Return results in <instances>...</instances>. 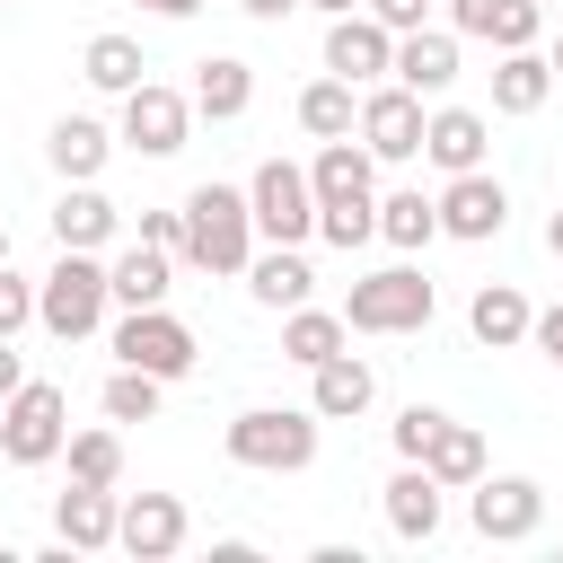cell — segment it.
<instances>
[{"mask_svg": "<svg viewBox=\"0 0 563 563\" xmlns=\"http://www.w3.org/2000/svg\"><path fill=\"white\" fill-rule=\"evenodd\" d=\"M308 194H317V238H325V246H343V255H352L361 238H378V158H369L352 132L317 150Z\"/></svg>", "mask_w": 563, "mask_h": 563, "instance_id": "cell-1", "label": "cell"}, {"mask_svg": "<svg viewBox=\"0 0 563 563\" xmlns=\"http://www.w3.org/2000/svg\"><path fill=\"white\" fill-rule=\"evenodd\" d=\"M176 255L194 273H246L255 255V211H246V185H194L185 194V238Z\"/></svg>", "mask_w": 563, "mask_h": 563, "instance_id": "cell-2", "label": "cell"}, {"mask_svg": "<svg viewBox=\"0 0 563 563\" xmlns=\"http://www.w3.org/2000/svg\"><path fill=\"white\" fill-rule=\"evenodd\" d=\"M106 308H114L106 264H97L88 246H62V264L35 282V325H44L53 343H79V334H97V325H106Z\"/></svg>", "mask_w": 563, "mask_h": 563, "instance_id": "cell-3", "label": "cell"}, {"mask_svg": "<svg viewBox=\"0 0 563 563\" xmlns=\"http://www.w3.org/2000/svg\"><path fill=\"white\" fill-rule=\"evenodd\" d=\"M229 457L255 475H299L317 457V413L308 405H246L229 422Z\"/></svg>", "mask_w": 563, "mask_h": 563, "instance_id": "cell-4", "label": "cell"}, {"mask_svg": "<svg viewBox=\"0 0 563 563\" xmlns=\"http://www.w3.org/2000/svg\"><path fill=\"white\" fill-rule=\"evenodd\" d=\"M62 440H70L62 387H53V378H18V387L0 396V457H9V466H53Z\"/></svg>", "mask_w": 563, "mask_h": 563, "instance_id": "cell-5", "label": "cell"}, {"mask_svg": "<svg viewBox=\"0 0 563 563\" xmlns=\"http://www.w3.org/2000/svg\"><path fill=\"white\" fill-rule=\"evenodd\" d=\"M343 325H352V334H422V325H431V282H422L413 264L361 273L352 299H343Z\"/></svg>", "mask_w": 563, "mask_h": 563, "instance_id": "cell-6", "label": "cell"}, {"mask_svg": "<svg viewBox=\"0 0 563 563\" xmlns=\"http://www.w3.org/2000/svg\"><path fill=\"white\" fill-rule=\"evenodd\" d=\"M246 211H255V238H273V246H308V238H317V194H308V167L264 158V167L246 176Z\"/></svg>", "mask_w": 563, "mask_h": 563, "instance_id": "cell-7", "label": "cell"}, {"mask_svg": "<svg viewBox=\"0 0 563 563\" xmlns=\"http://www.w3.org/2000/svg\"><path fill=\"white\" fill-rule=\"evenodd\" d=\"M114 361H123V369H150V378H185V369H194V325L167 317V299H158V308H123Z\"/></svg>", "mask_w": 563, "mask_h": 563, "instance_id": "cell-8", "label": "cell"}, {"mask_svg": "<svg viewBox=\"0 0 563 563\" xmlns=\"http://www.w3.org/2000/svg\"><path fill=\"white\" fill-rule=\"evenodd\" d=\"M466 493H475L466 519H475V537H493V545H528V537L545 528V484H537V475H475Z\"/></svg>", "mask_w": 563, "mask_h": 563, "instance_id": "cell-9", "label": "cell"}, {"mask_svg": "<svg viewBox=\"0 0 563 563\" xmlns=\"http://www.w3.org/2000/svg\"><path fill=\"white\" fill-rule=\"evenodd\" d=\"M185 132H194V97H176V88H158V79L123 88V141H132L141 158H176Z\"/></svg>", "mask_w": 563, "mask_h": 563, "instance_id": "cell-10", "label": "cell"}, {"mask_svg": "<svg viewBox=\"0 0 563 563\" xmlns=\"http://www.w3.org/2000/svg\"><path fill=\"white\" fill-rule=\"evenodd\" d=\"M352 132H361V150H369V158H422V97H413V88H396V79H387V88L369 79V97H361V123H352Z\"/></svg>", "mask_w": 563, "mask_h": 563, "instance_id": "cell-11", "label": "cell"}, {"mask_svg": "<svg viewBox=\"0 0 563 563\" xmlns=\"http://www.w3.org/2000/svg\"><path fill=\"white\" fill-rule=\"evenodd\" d=\"M431 202H440V238H466V246L501 238V220H510V194H501V176H484V167L449 176Z\"/></svg>", "mask_w": 563, "mask_h": 563, "instance_id": "cell-12", "label": "cell"}, {"mask_svg": "<svg viewBox=\"0 0 563 563\" xmlns=\"http://www.w3.org/2000/svg\"><path fill=\"white\" fill-rule=\"evenodd\" d=\"M114 545H123L132 563L185 554V501H176V493H132V501L114 510Z\"/></svg>", "mask_w": 563, "mask_h": 563, "instance_id": "cell-13", "label": "cell"}, {"mask_svg": "<svg viewBox=\"0 0 563 563\" xmlns=\"http://www.w3.org/2000/svg\"><path fill=\"white\" fill-rule=\"evenodd\" d=\"M387 62H396V35H387L369 9H343V18L325 26V70H334V79L369 88V79H387Z\"/></svg>", "mask_w": 563, "mask_h": 563, "instance_id": "cell-14", "label": "cell"}, {"mask_svg": "<svg viewBox=\"0 0 563 563\" xmlns=\"http://www.w3.org/2000/svg\"><path fill=\"white\" fill-rule=\"evenodd\" d=\"M387 79H396V88H413V97H440V88L457 79V26H405V35H396Z\"/></svg>", "mask_w": 563, "mask_h": 563, "instance_id": "cell-15", "label": "cell"}, {"mask_svg": "<svg viewBox=\"0 0 563 563\" xmlns=\"http://www.w3.org/2000/svg\"><path fill=\"white\" fill-rule=\"evenodd\" d=\"M484 150H493V123H484L475 106H440V114H422V158H431L440 176L484 167Z\"/></svg>", "mask_w": 563, "mask_h": 563, "instance_id": "cell-16", "label": "cell"}, {"mask_svg": "<svg viewBox=\"0 0 563 563\" xmlns=\"http://www.w3.org/2000/svg\"><path fill=\"white\" fill-rule=\"evenodd\" d=\"M308 378H317V387H308V413H317V422H352V413H369V396H378V378H369L361 352H325Z\"/></svg>", "mask_w": 563, "mask_h": 563, "instance_id": "cell-17", "label": "cell"}, {"mask_svg": "<svg viewBox=\"0 0 563 563\" xmlns=\"http://www.w3.org/2000/svg\"><path fill=\"white\" fill-rule=\"evenodd\" d=\"M114 493L106 484H70L62 501H53V537H62V554H106L114 545Z\"/></svg>", "mask_w": 563, "mask_h": 563, "instance_id": "cell-18", "label": "cell"}, {"mask_svg": "<svg viewBox=\"0 0 563 563\" xmlns=\"http://www.w3.org/2000/svg\"><path fill=\"white\" fill-rule=\"evenodd\" d=\"M449 26L493 44V53H510V44H537L545 18H537V0H449Z\"/></svg>", "mask_w": 563, "mask_h": 563, "instance_id": "cell-19", "label": "cell"}, {"mask_svg": "<svg viewBox=\"0 0 563 563\" xmlns=\"http://www.w3.org/2000/svg\"><path fill=\"white\" fill-rule=\"evenodd\" d=\"M44 158H53V176H62V185H88V176L114 158V132H106L97 114H62V123L44 132Z\"/></svg>", "mask_w": 563, "mask_h": 563, "instance_id": "cell-20", "label": "cell"}, {"mask_svg": "<svg viewBox=\"0 0 563 563\" xmlns=\"http://www.w3.org/2000/svg\"><path fill=\"white\" fill-rule=\"evenodd\" d=\"M387 528H396L405 545H431V537H440V484H431V466L405 457V466L387 475Z\"/></svg>", "mask_w": 563, "mask_h": 563, "instance_id": "cell-21", "label": "cell"}, {"mask_svg": "<svg viewBox=\"0 0 563 563\" xmlns=\"http://www.w3.org/2000/svg\"><path fill=\"white\" fill-rule=\"evenodd\" d=\"M545 88H554V62H545L537 44H510V53L493 62V114H537Z\"/></svg>", "mask_w": 563, "mask_h": 563, "instance_id": "cell-22", "label": "cell"}, {"mask_svg": "<svg viewBox=\"0 0 563 563\" xmlns=\"http://www.w3.org/2000/svg\"><path fill=\"white\" fill-rule=\"evenodd\" d=\"M255 106V70L238 62V53H211V62H194V114H211V123H238Z\"/></svg>", "mask_w": 563, "mask_h": 563, "instance_id": "cell-23", "label": "cell"}, {"mask_svg": "<svg viewBox=\"0 0 563 563\" xmlns=\"http://www.w3.org/2000/svg\"><path fill=\"white\" fill-rule=\"evenodd\" d=\"M114 229H123V211L97 194V176H88V185H62V202H53V238H62V246H88V255H97Z\"/></svg>", "mask_w": 563, "mask_h": 563, "instance_id": "cell-24", "label": "cell"}, {"mask_svg": "<svg viewBox=\"0 0 563 563\" xmlns=\"http://www.w3.org/2000/svg\"><path fill=\"white\" fill-rule=\"evenodd\" d=\"M167 282H176V255H167V246H150V238H141V246H123V255L106 264V290H114L123 308H158V299H167Z\"/></svg>", "mask_w": 563, "mask_h": 563, "instance_id": "cell-25", "label": "cell"}, {"mask_svg": "<svg viewBox=\"0 0 563 563\" xmlns=\"http://www.w3.org/2000/svg\"><path fill=\"white\" fill-rule=\"evenodd\" d=\"M413 466H431V484H440V493H466V484L484 475V431H466V422H449V413H440V431H431V449H422Z\"/></svg>", "mask_w": 563, "mask_h": 563, "instance_id": "cell-26", "label": "cell"}, {"mask_svg": "<svg viewBox=\"0 0 563 563\" xmlns=\"http://www.w3.org/2000/svg\"><path fill=\"white\" fill-rule=\"evenodd\" d=\"M528 317H537V308H528L510 282H484V290H475V308H466V325H475V343H484V352L528 343Z\"/></svg>", "mask_w": 563, "mask_h": 563, "instance_id": "cell-27", "label": "cell"}, {"mask_svg": "<svg viewBox=\"0 0 563 563\" xmlns=\"http://www.w3.org/2000/svg\"><path fill=\"white\" fill-rule=\"evenodd\" d=\"M343 343H352L343 308H308V299H299V308L282 317V361H299V369H317V361H325V352H343Z\"/></svg>", "mask_w": 563, "mask_h": 563, "instance_id": "cell-28", "label": "cell"}, {"mask_svg": "<svg viewBox=\"0 0 563 563\" xmlns=\"http://www.w3.org/2000/svg\"><path fill=\"white\" fill-rule=\"evenodd\" d=\"M352 123H361V97H352V79H334V70H325L317 88H299V132H308V141H343Z\"/></svg>", "mask_w": 563, "mask_h": 563, "instance_id": "cell-29", "label": "cell"}, {"mask_svg": "<svg viewBox=\"0 0 563 563\" xmlns=\"http://www.w3.org/2000/svg\"><path fill=\"white\" fill-rule=\"evenodd\" d=\"M308 282H317V273H308V255H299V246L246 255V290H255L264 308H299V299H308Z\"/></svg>", "mask_w": 563, "mask_h": 563, "instance_id": "cell-30", "label": "cell"}, {"mask_svg": "<svg viewBox=\"0 0 563 563\" xmlns=\"http://www.w3.org/2000/svg\"><path fill=\"white\" fill-rule=\"evenodd\" d=\"M141 44L132 35H88V53H79V79L88 88H106V97H123V88H141Z\"/></svg>", "mask_w": 563, "mask_h": 563, "instance_id": "cell-31", "label": "cell"}, {"mask_svg": "<svg viewBox=\"0 0 563 563\" xmlns=\"http://www.w3.org/2000/svg\"><path fill=\"white\" fill-rule=\"evenodd\" d=\"M378 238H387V246H405V255H413V246H431V238H440V202H431L422 185L387 194V202H378Z\"/></svg>", "mask_w": 563, "mask_h": 563, "instance_id": "cell-32", "label": "cell"}, {"mask_svg": "<svg viewBox=\"0 0 563 563\" xmlns=\"http://www.w3.org/2000/svg\"><path fill=\"white\" fill-rule=\"evenodd\" d=\"M158 396H167V378H150V369H114V378L97 387L106 422H158Z\"/></svg>", "mask_w": 563, "mask_h": 563, "instance_id": "cell-33", "label": "cell"}, {"mask_svg": "<svg viewBox=\"0 0 563 563\" xmlns=\"http://www.w3.org/2000/svg\"><path fill=\"white\" fill-rule=\"evenodd\" d=\"M62 457H70V484H106V493L123 484V440L114 431H70Z\"/></svg>", "mask_w": 563, "mask_h": 563, "instance_id": "cell-34", "label": "cell"}, {"mask_svg": "<svg viewBox=\"0 0 563 563\" xmlns=\"http://www.w3.org/2000/svg\"><path fill=\"white\" fill-rule=\"evenodd\" d=\"M431 431H440V405H405L387 440H396V457H422V449H431Z\"/></svg>", "mask_w": 563, "mask_h": 563, "instance_id": "cell-35", "label": "cell"}, {"mask_svg": "<svg viewBox=\"0 0 563 563\" xmlns=\"http://www.w3.org/2000/svg\"><path fill=\"white\" fill-rule=\"evenodd\" d=\"M18 325H35V282L0 264V334H18Z\"/></svg>", "mask_w": 563, "mask_h": 563, "instance_id": "cell-36", "label": "cell"}, {"mask_svg": "<svg viewBox=\"0 0 563 563\" xmlns=\"http://www.w3.org/2000/svg\"><path fill=\"white\" fill-rule=\"evenodd\" d=\"M361 9H369L387 35H405V26H422V9H431V0H361Z\"/></svg>", "mask_w": 563, "mask_h": 563, "instance_id": "cell-37", "label": "cell"}, {"mask_svg": "<svg viewBox=\"0 0 563 563\" xmlns=\"http://www.w3.org/2000/svg\"><path fill=\"white\" fill-rule=\"evenodd\" d=\"M141 238H150V246H167V255H176V238H185V211H141Z\"/></svg>", "mask_w": 563, "mask_h": 563, "instance_id": "cell-38", "label": "cell"}, {"mask_svg": "<svg viewBox=\"0 0 563 563\" xmlns=\"http://www.w3.org/2000/svg\"><path fill=\"white\" fill-rule=\"evenodd\" d=\"M528 343H537L545 361H563V308H545V317H528Z\"/></svg>", "mask_w": 563, "mask_h": 563, "instance_id": "cell-39", "label": "cell"}, {"mask_svg": "<svg viewBox=\"0 0 563 563\" xmlns=\"http://www.w3.org/2000/svg\"><path fill=\"white\" fill-rule=\"evenodd\" d=\"M18 378H26V361H18V352H9V334H0V396H9Z\"/></svg>", "mask_w": 563, "mask_h": 563, "instance_id": "cell-40", "label": "cell"}, {"mask_svg": "<svg viewBox=\"0 0 563 563\" xmlns=\"http://www.w3.org/2000/svg\"><path fill=\"white\" fill-rule=\"evenodd\" d=\"M238 9H246V18H264V26H273V18H290V9H299V0H238Z\"/></svg>", "mask_w": 563, "mask_h": 563, "instance_id": "cell-41", "label": "cell"}, {"mask_svg": "<svg viewBox=\"0 0 563 563\" xmlns=\"http://www.w3.org/2000/svg\"><path fill=\"white\" fill-rule=\"evenodd\" d=\"M141 9H150V18H194L202 0H141Z\"/></svg>", "mask_w": 563, "mask_h": 563, "instance_id": "cell-42", "label": "cell"}, {"mask_svg": "<svg viewBox=\"0 0 563 563\" xmlns=\"http://www.w3.org/2000/svg\"><path fill=\"white\" fill-rule=\"evenodd\" d=\"M299 9H325V18H343V9H361V0H299Z\"/></svg>", "mask_w": 563, "mask_h": 563, "instance_id": "cell-43", "label": "cell"}, {"mask_svg": "<svg viewBox=\"0 0 563 563\" xmlns=\"http://www.w3.org/2000/svg\"><path fill=\"white\" fill-rule=\"evenodd\" d=\"M545 246H554V255H563V211H554V220H545Z\"/></svg>", "mask_w": 563, "mask_h": 563, "instance_id": "cell-44", "label": "cell"}, {"mask_svg": "<svg viewBox=\"0 0 563 563\" xmlns=\"http://www.w3.org/2000/svg\"><path fill=\"white\" fill-rule=\"evenodd\" d=\"M545 62H554V79H563V35H554V53H545Z\"/></svg>", "mask_w": 563, "mask_h": 563, "instance_id": "cell-45", "label": "cell"}, {"mask_svg": "<svg viewBox=\"0 0 563 563\" xmlns=\"http://www.w3.org/2000/svg\"><path fill=\"white\" fill-rule=\"evenodd\" d=\"M0 264H9V229H0Z\"/></svg>", "mask_w": 563, "mask_h": 563, "instance_id": "cell-46", "label": "cell"}, {"mask_svg": "<svg viewBox=\"0 0 563 563\" xmlns=\"http://www.w3.org/2000/svg\"><path fill=\"white\" fill-rule=\"evenodd\" d=\"M554 369H563V361H554Z\"/></svg>", "mask_w": 563, "mask_h": 563, "instance_id": "cell-47", "label": "cell"}]
</instances>
